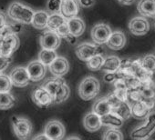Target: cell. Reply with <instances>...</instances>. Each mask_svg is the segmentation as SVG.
Listing matches in <instances>:
<instances>
[{
    "mask_svg": "<svg viewBox=\"0 0 155 140\" xmlns=\"http://www.w3.org/2000/svg\"><path fill=\"white\" fill-rule=\"evenodd\" d=\"M35 12L29 7L19 2H13L8 8V16L15 22L22 25H30Z\"/></svg>",
    "mask_w": 155,
    "mask_h": 140,
    "instance_id": "7a4b0ae2",
    "label": "cell"
},
{
    "mask_svg": "<svg viewBox=\"0 0 155 140\" xmlns=\"http://www.w3.org/2000/svg\"><path fill=\"white\" fill-rule=\"evenodd\" d=\"M43 87L53 97L54 104H61L66 101L70 94L68 86L66 84L62 77H55L48 79Z\"/></svg>",
    "mask_w": 155,
    "mask_h": 140,
    "instance_id": "6da1fadb",
    "label": "cell"
},
{
    "mask_svg": "<svg viewBox=\"0 0 155 140\" xmlns=\"http://www.w3.org/2000/svg\"><path fill=\"white\" fill-rule=\"evenodd\" d=\"M68 26L71 32V34L75 37H80L85 31V23L84 21L78 17H74L72 18L68 19Z\"/></svg>",
    "mask_w": 155,
    "mask_h": 140,
    "instance_id": "44dd1931",
    "label": "cell"
},
{
    "mask_svg": "<svg viewBox=\"0 0 155 140\" xmlns=\"http://www.w3.org/2000/svg\"><path fill=\"white\" fill-rule=\"evenodd\" d=\"M92 111L94 113H96L97 115H99L100 116H105L109 113L111 112V107L106 97H101L99 98L98 100L95 101L93 107H92Z\"/></svg>",
    "mask_w": 155,
    "mask_h": 140,
    "instance_id": "603a6c76",
    "label": "cell"
},
{
    "mask_svg": "<svg viewBox=\"0 0 155 140\" xmlns=\"http://www.w3.org/2000/svg\"><path fill=\"white\" fill-rule=\"evenodd\" d=\"M68 139H80V137H78V136H70Z\"/></svg>",
    "mask_w": 155,
    "mask_h": 140,
    "instance_id": "7dc6e473",
    "label": "cell"
},
{
    "mask_svg": "<svg viewBox=\"0 0 155 140\" xmlns=\"http://www.w3.org/2000/svg\"><path fill=\"white\" fill-rule=\"evenodd\" d=\"M120 64H121V60L118 56H108L104 59L101 69L107 73L116 72L117 70L120 68Z\"/></svg>",
    "mask_w": 155,
    "mask_h": 140,
    "instance_id": "d4e9b609",
    "label": "cell"
},
{
    "mask_svg": "<svg viewBox=\"0 0 155 140\" xmlns=\"http://www.w3.org/2000/svg\"><path fill=\"white\" fill-rule=\"evenodd\" d=\"M13 83L10 76L1 74L0 75V92H9L12 88Z\"/></svg>",
    "mask_w": 155,
    "mask_h": 140,
    "instance_id": "836d02e7",
    "label": "cell"
},
{
    "mask_svg": "<svg viewBox=\"0 0 155 140\" xmlns=\"http://www.w3.org/2000/svg\"><path fill=\"white\" fill-rule=\"evenodd\" d=\"M112 112L118 114L124 120H127L131 116V107L127 101H123L118 107L113 109Z\"/></svg>",
    "mask_w": 155,
    "mask_h": 140,
    "instance_id": "f546056e",
    "label": "cell"
},
{
    "mask_svg": "<svg viewBox=\"0 0 155 140\" xmlns=\"http://www.w3.org/2000/svg\"><path fill=\"white\" fill-rule=\"evenodd\" d=\"M104 59L105 58H103L101 54L96 55L93 57H91L89 61H87V65L89 69L92 70V71H98V70L101 69Z\"/></svg>",
    "mask_w": 155,
    "mask_h": 140,
    "instance_id": "4dcf8cb0",
    "label": "cell"
},
{
    "mask_svg": "<svg viewBox=\"0 0 155 140\" xmlns=\"http://www.w3.org/2000/svg\"><path fill=\"white\" fill-rule=\"evenodd\" d=\"M104 80L106 82H114L116 80V75L115 72H109L105 75Z\"/></svg>",
    "mask_w": 155,
    "mask_h": 140,
    "instance_id": "b9f144b4",
    "label": "cell"
},
{
    "mask_svg": "<svg viewBox=\"0 0 155 140\" xmlns=\"http://www.w3.org/2000/svg\"><path fill=\"white\" fill-rule=\"evenodd\" d=\"M130 107H131V116H133L136 119L147 118L149 114L151 112V110L142 100L134 103L133 105L130 106Z\"/></svg>",
    "mask_w": 155,
    "mask_h": 140,
    "instance_id": "d6986e66",
    "label": "cell"
},
{
    "mask_svg": "<svg viewBox=\"0 0 155 140\" xmlns=\"http://www.w3.org/2000/svg\"><path fill=\"white\" fill-rule=\"evenodd\" d=\"M113 92H114V94L116 95V97L120 100H121V101H127L128 89H117V88H115V90Z\"/></svg>",
    "mask_w": 155,
    "mask_h": 140,
    "instance_id": "60d3db41",
    "label": "cell"
},
{
    "mask_svg": "<svg viewBox=\"0 0 155 140\" xmlns=\"http://www.w3.org/2000/svg\"><path fill=\"white\" fill-rule=\"evenodd\" d=\"M103 52L102 48L100 46L90 44V43H82L76 47V55L82 61H89L91 57L96 55H100Z\"/></svg>",
    "mask_w": 155,
    "mask_h": 140,
    "instance_id": "52a82bcc",
    "label": "cell"
},
{
    "mask_svg": "<svg viewBox=\"0 0 155 140\" xmlns=\"http://www.w3.org/2000/svg\"><path fill=\"white\" fill-rule=\"evenodd\" d=\"M123 79L126 82L128 89H140L142 86L140 80L134 75L128 76V77L124 78Z\"/></svg>",
    "mask_w": 155,
    "mask_h": 140,
    "instance_id": "d590c367",
    "label": "cell"
},
{
    "mask_svg": "<svg viewBox=\"0 0 155 140\" xmlns=\"http://www.w3.org/2000/svg\"><path fill=\"white\" fill-rule=\"evenodd\" d=\"M83 125L88 131L95 132L99 130L102 126L101 116H100L99 115H97L92 111L91 113H89L85 116L83 119Z\"/></svg>",
    "mask_w": 155,
    "mask_h": 140,
    "instance_id": "e0dca14e",
    "label": "cell"
},
{
    "mask_svg": "<svg viewBox=\"0 0 155 140\" xmlns=\"http://www.w3.org/2000/svg\"><path fill=\"white\" fill-rule=\"evenodd\" d=\"M106 44L112 50H120L126 44V37L121 31H114L111 33Z\"/></svg>",
    "mask_w": 155,
    "mask_h": 140,
    "instance_id": "ac0fdd59",
    "label": "cell"
},
{
    "mask_svg": "<svg viewBox=\"0 0 155 140\" xmlns=\"http://www.w3.org/2000/svg\"><path fill=\"white\" fill-rule=\"evenodd\" d=\"M27 69L28 71L31 81H34V82H38L43 79L47 71L46 65L39 60L30 62L28 65L27 66Z\"/></svg>",
    "mask_w": 155,
    "mask_h": 140,
    "instance_id": "4fadbf2b",
    "label": "cell"
},
{
    "mask_svg": "<svg viewBox=\"0 0 155 140\" xmlns=\"http://www.w3.org/2000/svg\"><path fill=\"white\" fill-rule=\"evenodd\" d=\"M9 76L12 80L13 86L18 87V88L27 87L31 81L28 69L27 67H24V66L15 67L10 72Z\"/></svg>",
    "mask_w": 155,
    "mask_h": 140,
    "instance_id": "9c48e42d",
    "label": "cell"
},
{
    "mask_svg": "<svg viewBox=\"0 0 155 140\" xmlns=\"http://www.w3.org/2000/svg\"><path fill=\"white\" fill-rule=\"evenodd\" d=\"M16 104V99L9 92H0V109L7 110L13 107Z\"/></svg>",
    "mask_w": 155,
    "mask_h": 140,
    "instance_id": "83f0119b",
    "label": "cell"
},
{
    "mask_svg": "<svg viewBox=\"0 0 155 140\" xmlns=\"http://www.w3.org/2000/svg\"><path fill=\"white\" fill-rule=\"evenodd\" d=\"M60 37L54 31H46L40 37V45L42 48L56 50L60 45Z\"/></svg>",
    "mask_w": 155,
    "mask_h": 140,
    "instance_id": "7c38bea8",
    "label": "cell"
},
{
    "mask_svg": "<svg viewBox=\"0 0 155 140\" xmlns=\"http://www.w3.org/2000/svg\"><path fill=\"white\" fill-rule=\"evenodd\" d=\"M62 0H48V9L52 13H58L60 11Z\"/></svg>",
    "mask_w": 155,
    "mask_h": 140,
    "instance_id": "74e56055",
    "label": "cell"
},
{
    "mask_svg": "<svg viewBox=\"0 0 155 140\" xmlns=\"http://www.w3.org/2000/svg\"><path fill=\"white\" fill-rule=\"evenodd\" d=\"M80 2V4L84 7V8H90L93 5L94 1L93 0H78Z\"/></svg>",
    "mask_w": 155,
    "mask_h": 140,
    "instance_id": "7bdbcfd3",
    "label": "cell"
},
{
    "mask_svg": "<svg viewBox=\"0 0 155 140\" xmlns=\"http://www.w3.org/2000/svg\"><path fill=\"white\" fill-rule=\"evenodd\" d=\"M112 31L109 25L104 23L97 24L91 30V37L95 44L103 45L106 44Z\"/></svg>",
    "mask_w": 155,
    "mask_h": 140,
    "instance_id": "30bf717a",
    "label": "cell"
},
{
    "mask_svg": "<svg viewBox=\"0 0 155 140\" xmlns=\"http://www.w3.org/2000/svg\"><path fill=\"white\" fill-rule=\"evenodd\" d=\"M101 122H102V126L120 128L123 125L124 119L120 117L118 114L111 111L110 113L101 116Z\"/></svg>",
    "mask_w": 155,
    "mask_h": 140,
    "instance_id": "7402d4cb",
    "label": "cell"
},
{
    "mask_svg": "<svg viewBox=\"0 0 155 140\" xmlns=\"http://www.w3.org/2000/svg\"><path fill=\"white\" fill-rule=\"evenodd\" d=\"M137 8L142 17L155 18V0H140Z\"/></svg>",
    "mask_w": 155,
    "mask_h": 140,
    "instance_id": "ffe728a7",
    "label": "cell"
},
{
    "mask_svg": "<svg viewBox=\"0 0 155 140\" xmlns=\"http://www.w3.org/2000/svg\"><path fill=\"white\" fill-rule=\"evenodd\" d=\"M80 5L81 4L78 0H62L59 13L66 19L77 17L80 11Z\"/></svg>",
    "mask_w": 155,
    "mask_h": 140,
    "instance_id": "9a60e30c",
    "label": "cell"
},
{
    "mask_svg": "<svg viewBox=\"0 0 155 140\" xmlns=\"http://www.w3.org/2000/svg\"><path fill=\"white\" fill-rule=\"evenodd\" d=\"M57 56H58L56 50L42 48V50L38 54V60L42 62L46 66H49L51 63L57 58Z\"/></svg>",
    "mask_w": 155,
    "mask_h": 140,
    "instance_id": "4316f807",
    "label": "cell"
},
{
    "mask_svg": "<svg viewBox=\"0 0 155 140\" xmlns=\"http://www.w3.org/2000/svg\"><path fill=\"white\" fill-rule=\"evenodd\" d=\"M135 0H119V2L122 5L125 6H129V5H132L134 3Z\"/></svg>",
    "mask_w": 155,
    "mask_h": 140,
    "instance_id": "f6af8a7d",
    "label": "cell"
},
{
    "mask_svg": "<svg viewBox=\"0 0 155 140\" xmlns=\"http://www.w3.org/2000/svg\"><path fill=\"white\" fill-rule=\"evenodd\" d=\"M12 62V56H0V75L8 68V66Z\"/></svg>",
    "mask_w": 155,
    "mask_h": 140,
    "instance_id": "ab89813d",
    "label": "cell"
},
{
    "mask_svg": "<svg viewBox=\"0 0 155 140\" xmlns=\"http://www.w3.org/2000/svg\"><path fill=\"white\" fill-rule=\"evenodd\" d=\"M32 100L39 107H48L54 104L53 97L51 94L42 86L36 88L32 92Z\"/></svg>",
    "mask_w": 155,
    "mask_h": 140,
    "instance_id": "ba28073f",
    "label": "cell"
},
{
    "mask_svg": "<svg viewBox=\"0 0 155 140\" xmlns=\"http://www.w3.org/2000/svg\"><path fill=\"white\" fill-rule=\"evenodd\" d=\"M56 33L61 37V38H64L66 39L67 41H68L70 44L74 45L77 43V37L73 36L68 28V21L67 23L63 24L61 27H59L57 30H56Z\"/></svg>",
    "mask_w": 155,
    "mask_h": 140,
    "instance_id": "f1b7e54d",
    "label": "cell"
},
{
    "mask_svg": "<svg viewBox=\"0 0 155 140\" xmlns=\"http://www.w3.org/2000/svg\"><path fill=\"white\" fill-rule=\"evenodd\" d=\"M19 38L17 34H8L0 37V56H11L19 47Z\"/></svg>",
    "mask_w": 155,
    "mask_h": 140,
    "instance_id": "8992f818",
    "label": "cell"
},
{
    "mask_svg": "<svg viewBox=\"0 0 155 140\" xmlns=\"http://www.w3.org/2000/svg\"><path fill=\"white\" fill-rule=\"evenodd\" d=\"M153 23H154V26H155V18H153Z\"/></svg>",
    "mask_w": 155,
    "mask_h": 140,
    "instance_id": "c3c4849f",
    "label": "cell"
},
{
    "mask_svg": "<svg viewBox=\"0 0 155 140\" xmlns=\"http://www.w3.org/2000/svg\"><path fill=\"white\" fill-rule=\"evenodd\" d=\"M142 67L147 72L150 74H155V56L148 55L142 58Z\"/></svg>",
    "mask_w": 155,
    "mask_h": 140,
    "instance_id": "1f68e13d",
    "label": "cell"
},
{
    "mask_svg": "<svg viewBox=\"0 0 155 140\" xmlns=\"http://www.w3.org/2000/svg\"><path fill=\"white\" fill-rule=\"evenodd\" d=\"M49 71L54 77H63L69 70V64L63 56H57V58L48 66Z\"/></svg>",
    "mask_w": 155,
    "mask_h": 140,
    "instance_id": "2e32d148",
    "label": "cell"
},
{
    "mask_svg": "<svg viewBox=\"0 0 155 140\" xmlns=\"http://www.w3.org/2000/svg\"><path fill=\"white\" fill-rule=\"evenodd\" d=\"M130 31L135 36H143L148 33L150 29V24L146 18L137 17L132 18L129 23Z\"/></svg>",
    "mask_w": 155,
    "mask_h": 140,
    "instance_id": "5bb4252c",
    "label": "cell"
},
{
    "mask_svg": "<svg viewBox=\"0 0 155 140\" xmlns=\"http://www.w3.org/2000/svg\"><path fill=\"white\" fill-rule=\"evenodd\" d=\"M107 99H108V101H109V103H110V107H111V111H112L113 109H115L116 107H118L121 104V102H123V101L120 100V99L116 97V95L114 94V92L109 94V95L107 96Z\"/></svg>",
    "mask_w": 155,
    "mask_h": 140,
    "instance_id": "f35d334b",
    "label": "cell"
},
{
    "mask_svg": "<svg viewBox=\"0 0 155 140\" xmlns=\"http://www.w3.org/2000/svg\"><path fill=\"white\" fill-rule=\"evenodd\" d=\"M49 15L45 11H37L34 14L31 25L37 29H45L48 26Z\"/></svg>",
    "mask_w": 155,
    "mask_h": 140,
    "instance_id": "cb8c5ba5",
    "label": "cell"
},
{
    "mask_svg": "<svg viewBox=\"0 0 155 140\" xmlns=\"http://www.w3.org/2000/svg\"><path fill=\"white\" fill-rule=\"evenodd\" d=\"M44 133L51 140H59L64 137L66 129L61 122L58 120H52L46 125Z\"/></svg>",
    "mask_w": 155,
    "mask_h": 140,
    "instance_id": "8fae6325",
    "label": "cell"
},
{
    "mask_svg": "<svg viewBox=\"0 0 155 140\" xmlns=\"http://www.w3.org/2000/svg\"><path fill=\"white\" fill-rule=\"evenodd\" d=\"M140 100H142V97H141L140 89H129L128 90L127 102L130 104V106Z\"/></svg>",
    "mask_w": 155,
    "mask_h": 140,
    "instance_id": "8d00e7d4",
    "label": "cell"
},
{
    "mask_svg": "<svg viewBox=\"0 0 155 140\" xmlns=\"http://www.w3.org/2000/svg\"><path fill=\"white\" fill-rule=\"evenodd\" d=\"M67 21L68 19H66L60 13H52L51 15H49L47 27L48 28V30L56 32V30L63 24L67 23Z\"/></svg>",
    "mask_w": 155,
    "mask_h": 140,
    "instance_id": "484cf974",
    "label": "cell"
},
{
    "mask_svg": "<svg viewBox=\"0 0 155 140\" xmlns=\"http://www.w3.org/2000/svg\"><path fill=\"white\" fill-rule=\"evenodd\" d=\"M0 37H1V33H0Z\"/></svg>",
    "mask_w": 155,
    "mask_h": 140,
    "instance_id": "681fc988",
    "label": "cell"
},
{
    "mask_svg": "<svg viewBox=\"0 0 155 140\" xmlns=\"http://www.w3.org/2000/svg\"><path fill=\"white\" fill-rule=\"evenodd\" d=\"M8 23H7V18H6L5 14L0 11V29L3 28Z\"/></svg>",
    "mask_w": 155,
    "mask_h": 140,
    "instance_id": "ee69618b",
    "label": "cell"
},
{
    "mask_svg": "<svg viewBox=\"0 0 155 140\" xmlns=\"http://www.w3.org/2000/svg\"><path fill=\"white\" fill-rule=\"evenodd\" d=\"M140 91L142 97V100L155 98V82L141 86V88H140Z\"/></svg>",
    "mask_w": 155,
    "mask_h": 140,
    "instance_id": "d6a6232c",
    "label": "cell"
},
{
    "mask_svg": "<svg viewBox=\"0 0 155 140\" xmlns=\"http://www.w3.org/2000/svg\"><path fill=\"white\" fill-rule=\"evenodd\" d=\"M101 85L94 77L84 78L79 87V95L83 100H91L96 97L100 92Z\"/></svg>",
    "mask_w": 155,
    "mask_h": 140,
    "instance_id": "3957f363",
    "label": "cell"
},
{
    "mask_svg": "<svg viewBox=\"0 0 155 140\" xmlns=\"http://www.w3.org/2000/svg\"><path fill=\"white\" fill-rule=\"evenodd\" d=\"M11 121H12L13 131L18 138L28 139L30 137V135L32 134L33 126H32L31 122L28 118L14 116H12Z\"/></svg>",
    "mask_w": 155,
    "mask_h": 140,
    "instance_id": "277c9868",
    "label": "cell"
},
{
    "mask_svg": "<svg viewBox=\"0 0 155 140\" xmlns=\"http://www.w3.org/2000/svg\"><path fill=\"white\" fill-rule=\"evenodd\" d=\"M103 139L105 140H122L123 135L122 133L118 130V128L110 127L109 130H107L103 135Z\"/></svg>",
    "mask_w": 155,
    "mask_h": 140,
    "instance_id": "e575fe53",
    "label": "cell"
},
{
    "mask_svg": "<svg viewBox=\"0 0 155 140\" xmlns=\"http://www.w3.org/2000/svg\"><path fill=\"white\" fill-rule=\"evenodd\" d=\"M34 139H36V140H39V139H43V140H48V139H49L48 137V135L44 133V134H42V135H36L35 137H34Z\"/></svg>",
    "mask_w": 155,
    "mask_h": 140,
    "instance_id": "bcb514c9",
    "label": "cell"
},
{
    "mask_svg": "<svg viewBox=\"0 0 155 140\" xmlns=\"http://www.w3.org/2000/svg\"><path fill=\"white\" fill-rule=\"evenodd\" d=\"M155 131V112H150L147 116V122L136 127L130 134V137L133 139H147Z\"/></svg>",
    "mask_w": 155,
    "mask_h": 140,
    "instance_id": "5b68a950",
    "label": "cell"
}]
</instances>
